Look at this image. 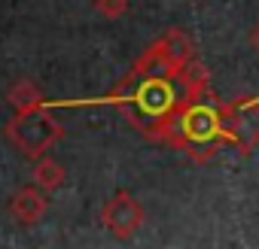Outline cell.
<instances>
[{
  "label": "cell",
  "instance_id": "obj_4",
  "mask_svg": "<svg viewBox=\"0 0 259 249\" xmlns=\"http://www.w3.org/2000/svg\"><path fill=\"white\" fill-rule=\"evenodd\" d=\"M226 131L238 152H250L259 143V100L226 103Z\"/></svg>",
  "mask_w": 259,
  "mask_h": 249
},
{
  "label": "cell",
  "instance_id": "obj_3",
  "mask_svg": "<svg viewBox=\"0 0 259 249\" xmlns=\"http://www.w3.org/2000/svg\"><path fill=\"white\" fill-rule=\"evenodd\" d=\"M101 222H104V228H107L113 237L132 240V237L141 231V225H144V207H141V201H138L132 192H116V195L104 204Z\"/></svg>",
  "mask_w": 259,
  "mask_h": 249
},
{
  "label": "cell",
  "instance_id": "obj_7",
  "mask_svg": "<svg viewBox=\"0 0 259 249\" xmlns=\"http://www.w3.org/2000/svg\"><path fill=\"white\" fill-rule=\"evenodd\" d=\"M64 179H67V173H64V167L55 158H37V164H34V182L40 189L55 192V189L64 185Z\"/></svg>",
  "mask_w": 259,
  "mask_h": 249
},
{
  "label": "cell",
  "instance_id": "obj_1",
  "mask_svg": "<svg viewBox=\"0 0 259 249\" xmlns=\"http://www.w3.org/2000/svg\"><path fill=\"white\" fill-rule=\"evenodd\" d=\"M204 94H210L207 73L195 58L192 64L174 73H135L132 70L119 82L110 100L138 125V131L147 140L171 146L180 112Z\"/></svg>",
  "mask_w": 259,
  "mask_h": 249
},
{
  "label": "cell",
  "instance_id": "obj_9",
  "mask_svg": "<svg viewBox=\"0 0 259 249\" xmlns=\"http://www.w3.org/2000/svg\"><path fill=\"white\" fill-rule=\"evenodd\" d=\"M250 46H253V52L259 55V19H256V25H253V31H250Z\"/></svg>",
  "mask_w": 259,
  "mask_h": 249
},
{
  "label": "cell",
  "instance_id": "obj_6",
  "mask_svg": "<svg viewBox=\"0 0 259 249\" xmlns=\"http://www.w3.org/2000/svg\"><path fill=\"white\" fill-rule=\"evenodd\" d=\"M7 97H10V103H13L16 112H31V109H40V106H43V94H40V88H37L31 79L16 82Z\"/></svg>",
  "mask_w": 259,
  "mask_h": 249
},
{
  "label": "cell",
  "instance_id": "obj_8",
  "mask_svg": "<svg viewBox=\"0 0 259 249\" xmlns=\"http://www.w3.org/2000/svg\"><path fill=\"white\" fill-rule=\"evenodd\" d=\"M95 10L104 19H122L128 13V0H95Z\"/></svg>",
  "mask_w": 259,
  "mask_h": 249
},
{
  "label": "cell",
  "instance_id": "obj_5",
  "mask_svg": "<svg viewBox=\"0 0 259 249\" xmlns=\"http://www.w3.org/2000/svg\"><path fill=\"white\" fill-rule=\"evenodd\" d=\"M46 189H40V185H28V189H22L19 195H13V201H10V213H13V219H19L22 225H34V222H40L43 219V213H46V195H43Z\"/></svg>",
  "mask_w": 259,
  "mask_h": 249
},
{
  "label": "cell",
  "instance_id": "obj_2",
  "mask_svg": "<svg viewBox=\"0 0 259 249\" xmlns=\"http://www.w3.org/2000/svg\"><path fill=\"white\" fill-rule=\"evenodd\" d=\"M7 137L22 155L37 161L40 155H46L64 137V128L52 112H46L40 106V109H31V112H16L7 121Z\"/></svg>",
  "mask_w": 259,
  "mask_h": 249
}]
</instances>
